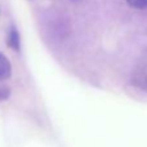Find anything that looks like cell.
<instances>
[{"label": "cell", "instance_id": "obj_4", "mask_svg": "<svg viewBox=\"0 0 147 147\" xmlns=\"http://www.w3.org/2000/svg\"><path fill=\"white\" fill-rule=\"evenodd\" d=\"M8 96H9V89L0 86V99H5V98H8Z\"/></svg>", "mask_w": 147, "mask_h": 147}, {"label": "cell", "instance_id": "obj_3", "mask_svg": "<svg viewBox=\"0 0 147 147\" xmlns=\"http://www.w3.org/2000/svg\"><path fill=\"white\" fill-rule=\"evenodd\" d=\"M127 3L130 7L136 9H145L147 8V0H127Z\"/></svg>", "mask_w": 147, "mask_h": 147}, {"label": "cell", "instance_id": "obj_2", "mask_svg": "<svg viewBox=\"0 0 147 147\" xmlns=\"http://www.w3.org/2000/svg\"><path fill=\"white\" fill-rule=\"evenodd\" d=\"M8 45L12 49H14L16 52H20V35L18 31L14 27L10 28L9 35H8Z\"/></svg>", "mask_w": 147, "mask_h": 147}, {"label": "cell", "instance_id": "obj_1", "mask_svg": "<svg viewBox=\"0 0 147 147\" xmlns=\"http://www.w3.org/2000/svg\"><path fill=\"white\" fill-rule=\"evenodd\" d=\"M12 74V66L8 58L3 53H0V80H7Z\"/></svg>", "mask_w": 147, "mask_h": 147}]
</instances>
